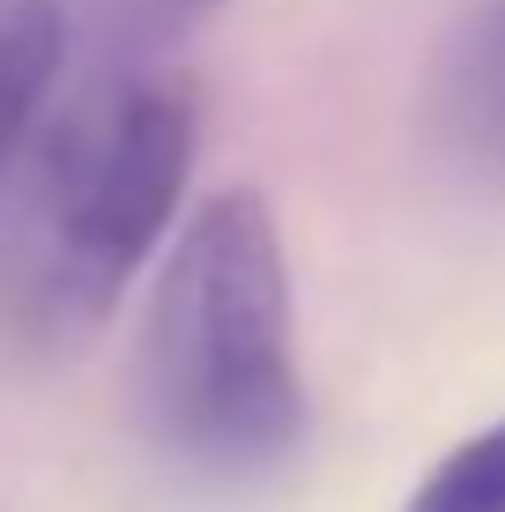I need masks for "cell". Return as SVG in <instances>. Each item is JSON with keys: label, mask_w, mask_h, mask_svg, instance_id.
Segmentation results:
<instances>
[{"label": "cell", "mask_w": 505, "mask_h": 512, "mask_svg": "<svg viewBox=\"0 0 505 512\" xmlns=\"http://www.w3.org/2000/svg\"><path fill=\"white\" fill-rule=\"evenodd\" d=\"M402 512H505V416L461 438L424 483L409 490Z\"/></svg>", "instance_id": "6"}, {"label": "cell", "mask_w": 505, "mask_h": 512, "mask_svg": "<svg viewBox=\"0 0 505 512\" xmlns=\"http://www.w3.org/2000/svg\"><path fill=\"white\" fill-rule=\"evenodd\" d=\"M134 401L156 453L201 483H253L305 446L298 297L260 193H208L171 223L134 349Z\"/></svg>", "instance_id": "1"}, {"label": "cell", "mask_w": 505, "mask_h": 512, "mask_svg": "<svg viewBox=\"0 0 505 512\" xmlns=\"http://www.w3.org/2000/svg\"><path fill=\"white\" fill-rule=\"evenodd\" d=\"M67 52H75V8L67 0H0V193L45 127Z\"/></svg>", "instance_id": "4"}, {"label": "cell", "mask_w": 505, "mask_h": 512, "mask_svg": "<svg viewBox=\"0 0 505 512\" xmlns=\"http://www.w3.org/2000/svg\"><path fill=\"white\" fill-rule=\"evenodd\" d=\"M223 0H90L104 67H164V52L216 15Z\"/></svg>", "instance_id": "5"}, {"label": "cell", "mask_w": 505, "mask_h": 512, "mask_svg": "<svg viewBox=\"0 0 505 512\" xmlns=\"http://www.w3.org/2000/svg\"><path fill=\"white\" fill-rule=\"evenodd\" d=\"M201 112L164 67H104L38 127L15 238V312L45 349H75L119 312L194 179Z\"/></svg>", "instance_id": "2"}, {"label": "cell", "mask_w": 505, "mask_h": 512, "mask_svg": "<svg viewBox=\"0 0 505 512\" xmlns=\"http://www.w3.org/2000/svg\"><path fill=\"white\" fill-rule=\"evenodd\" d=\"M431 119L476 171H505V0H476L439 45Z\"/></svg>", "instance_id": "3"}]
</instances>
